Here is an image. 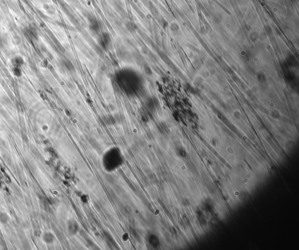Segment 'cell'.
Segmentation results:
<instances>
[{
  "mask_svg": "<svg viewBox=\"0 0 299 250\" xmlns=\"http://www.w3.org/2000/svg\"><path fill=\"white\" fill-rule=\"evenodd\" d=\"M116 80L119 88L128 95L137 94L143 85L141 76L132 70L119 71L116 75Z\"/></svg>",
  "mask_w": 299,
  "mask_h": 250,
  "instance_id": "6da1fadb",
  "label": "cell"
},
{
  "mask_svg": "<svg viewBox=\"0 0 299 250\" xmlns=\"http://www.w3.org/2000/svg\"><path fill=\"white\" fill-rule=\"evenodd\" d=\"M25 34L29 39L33 40L37 37V33L35 30L32 28H26L25 30Z\"/></svg>",
  "mask_w": 299,
  "mask_h": 250,
  "instance_id": "7a4b0ae2",
  "label": "cell"
},
{
  "mask_svg": "<svg viewBox=\"0 0 299 250\" xmlns=\"http://www.w3.org/2000/svg\"><path fill=\"white\" fill-rule=\"evenodd\" d=\"M12 63V64L15 66V67H19L23 65V59L21 57H15V58H13Z\"/></svg>",
  "mask_w": 299,
  "mask_h": 250,
  "instance_id": "3957f363",
  "label": "cell"
},
{
  "mask_svg": "<svg viewBox=\"0 0 299 250\" xmlns=\"http://www.w3.org/2000/svg\"><path fill=\"white\" fill-rule=\"evenodd\" d=\"M43 240L45 242L48 244H50L53 242V235L50 233H46L45 234H44L43 236Z\"/></svg>",
  "mask_w": 299,
  "mask_h": 250,
  "instance_id": "277c9868",
  "label": "cell"
},
{
  "mask_svg": "<svg viewBox=\"0 0 299 250\" xmlns=\"http://www.w3.org/2000/svg\"><path fill=\"white\" fill-rule=\"evenodd\" d=\"M0 221L2 223L5 224L8 221V216L6 214L4 213H1L0 214Z\"/></svg>",
  "mask_w": 299,
  "mask_h": 250,
  "instance_id": "5b68a950",
  "label": "cell"
},
{
  "mask_svg": "<svg viewBox=\"0 0 299 250\" xmlns=\"http://www.w3.org/2000/svg\"><path fill=\"white\" fill-rule=\"evenodd\" d=\"M257 79H258V81L261 83H265L266 81V77L263 74H258L257 75Z\"/></svg>",
  "mask_w": 299,
  "mask_h": 250,
  "instance_id": "8992f818",
  "label": "cell"
},
{
  "mask_svg": "<svg viewBox=\"0 0 299 250\" xmlns=\"http://www.w3.org/2000/svg\"><path fill=\"white\" fill-rule=\"evenodd\" d=\"M14 72L16 76H20L21 74V71L19 67H15L14 69Z\"/></svg>",
  "mask_w": 299,
  "mask_h": 250,
  "instance_id": "52a82bcc",
  "label": "cell"
}]
</instances>
